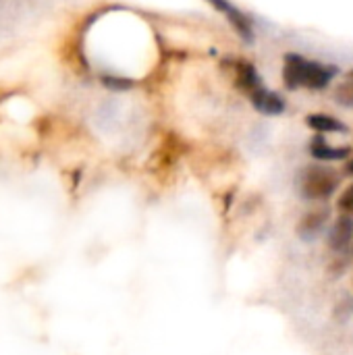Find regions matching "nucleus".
I'll return each instance as SVG.
<instances>
[{"label":"nucleus","instance_id":"f257e3e1","mask_svg":"<svg viewBox=\"0 0 353 355\" xmlns=\"http://www.w3.org/2000/svg\"><path fill=\"white\" fill-rule=\"evenodd\" d=\"M337 75V67H329L316 60H310L300 54H287L283 64V81L289 89L310 87L325 89L333 77Z\"/></svg>","mask_w":353,"mask_h":355},{"label":"nucleus","instance_id":"f03ea898","mask_svg":"<svg viewBox=\"0 0 353 355\" xmlns=\"http://www.w3.org/2000/svg\"><path fill=\"white\" fill-rule=\"evenodd\" d=\"M339 175L337 171L322 166V164H312L308 168H304L300 173V181H298V189L300 196H304L306 200H327L335 193V189L339 187Z\"/></svg>","mask_w":353,"mask_h":355},{"label":"nucleus","instance_id":"7ed1b4c3","mask_svg":"<svg viewBox=\"0 0 353 355\" xmlns=\"http://www.w3.org/2000/svg\"><path fill=\"white\" fill-rule=\"evenodd\" d=\"M208 2L214 10H218L229 23L231 27L237 31V35L246 42H254V25L252 21L248 19V15L243 10H239L231 0H204Z\"/></svg>","mask_w":353,"mask_h":355},{"label":"nucleus","instance_id":"20e7f679","mask_svg":"<svg viewBox=\"0 0 353 355\" xmlns=\"http://www.w3.org/2000/svg\"><path fill=\"white\" fill-rule=\"evenodd\" d=\"M352 241L353 216H350V214H341V216L333 223V227H331V231H329V237H327V243H329V248H331L335 254H343V252L350 250Z\"/></svg>","mask_w":353,"mask_h":355},{"label":"nucleus","instance_id":"39448f33","mask_svg":"<svg viewBox=\"0 0 353 355\" xmlns=\"http://www.w3.org/2000/svg\"><path fill=\"white\" fill-rule=\"evenodd\" d=\"M250 100L254 104V108L262 114H268V116H277L281 112H285V100L273 92V89H266L264 85L256 92L250 94Z\"/></svg>","mask_w":353,"mask_h":355},{"label":"nucleus","instance_id":"423d86ee","mask_svg":"<svg viewBox=\"0 0 353 355\" xmlns=\"http://www.w3.org/2000/svg\"><path fill=\"white\" fill-rule=\"evenodd\" d=\"M310 154L316 158V160H325V162H331V160H345L350 154H352V148L347 146H333L329 144L325 137L316 135L310 144Z\"/></svg>","mask_w":353,"mask_h":355},{"label":"nucleus","instance_id":"0eeeda50","mask_svg":"<svg viewBox=\"0 0 353 355\" xmlns=\"http://www.w3.org/2000/svg\"><path fill=\"white\" fill-rule=\"evenodd\" d=\"M329 223V210L327 208H320V210H312L308 212L306 216L300 218V225H298V235L306 241H312L322 229L325 225Z\"/></svg>","mask_w":353,"mask_h":355},{"label":"nucleus","instance_id":"6e6552de","mask_svg":"<svg viewBox=\"0 0 353 355\" xmlns=\"http://www.w3.org/2000/svg\"><path fill=\"white\" fill-rule=\"evenodd\" d=\"M235 79H237V85L243 92H248V96L262 87V79H260L256 67L250 64L248 60H237L235 62Z\"/></svg>","mask_w":353,"mask_h":355},{"label":"nucleus","instance_id":"1a4fd4ad","mask_svg":"<svg viewBox=\"0 0 353 355\" xmlns=\"http://www.w3.org/2000/svg\"><path fill=\"white\" fill-rule=\"evenodd\" d=\"M308 127L314 129L316 133H347V125L341 123L339 119L325 114V112H314L306 119Z\"/></svg>","mask_w":353,"mask_h":355},{"label":"nucleus","instance_id":"9d476101","mask_svg":"<svg viewBox=\"0 0 353 355\" xmlns=\"http://www.w3.org/2000/svg\"><path fill=\"white\" fill-rule=\"evenodd\" d=\"M335 100L345 108H353V71H350L345 79L335 87Z\"/></svg>","mask_w":353,"mask_h":355},{"label":"nucleus","instance_id":"9b49d317","mask_svg":"<svg viewBox=\"0 0 353 355\" xmlns=\"http://www.w3.org/2000/svg\"><path fill=\"white\" fill-rule=\"evenodd\" d=\"M337 208L341 210V214H350V216H353V185H350V187L341 193V198H339V202H337Z\"/></svg>","mask_w":353,"mask_h":355},{"label":"nucleus","instance_id":"f8f14e48","mask_svg":"<svg viewBox=\"0 0 353 355\" xmlns=\"http://www.w3.org/2000/svg\"><path fill=\"white\" fill-rule=\"evenodd\" d=\"M345 171H347L350 175H353V156H352V160L347 162V166H345Z\"/></svg>","mask_w":353,"mask_h":355}]
</instances>
